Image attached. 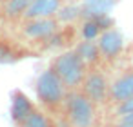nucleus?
I'll list each match as a JSON object with an SVG mask.
<instances>
[{
	"label": "nucleus",
	"mask_w": 133,
	"mask_h": 127,
	"mask_svg": "<svg viewBox=\"0 0 133 127\" xmlns=\"http://www.w3.org/2000/svg\"><path fill=\"white\" fill-rule=\"evenodd\" d=\"M97 107L80 89L68 91L64 102L66 120L71 127H95L97 125Z\"/></svg>",
	"instance_id": "1"
},
{
	"label": "nucleus",
	"mask_w": 133,
	"mask_h": 127,
	"mask_svg": "<svg viewBox=\"0 0 133 127\" xmlns=\"http://www.w3.org/2000/svg\"><path fill=\"white\" fill-rule=\"evenodd\" d=\"M51 69L58 74V78L64 82L68 91L78 89L86 78V73H88V65L75 53V49L62 51L60 55H57L53 64H51Z\"/></svg>",
	"instance_id": "2"
},
{
	"label": "nucleus",
	"mask_w": 133,
	"mask_h": 127,
	"mask_svg": "<svg viewBox=\"0 0 133 127\" xmlns=\"http://www.w3.org/2000/svg\"><path fill=\"white\" fill-rule=\"evenodd\" d=\"M35 91H37V98L40 100V103L44 107H48V109L64 107V102L68 96V87L64 85V82L58 78V74L51 67H48L46 71H42L38 74Z\"/></svg>",
	"instance_id": "3"
},
{
	"label": "nucleus",
	"mask_w": 133,
	"mask_h": 127,
	"mask_svg": "<svg viewBox=\"0 0 133 127\" xmlns=\"http://www.w3.org/2000/svg\"><path fill=\"white\" fill-rule=\"evenodd\" d=\"M60 29V24L55 17L51 18H24L18 27V35L22 40L29 44H44L51 35Z\"/></svg>",
	"instance_id": "4"
},
{
	"label": "nucleus",
	"mask_w": 133,
	"mask_h": 127,
	"mask_svg": "<svg viewBox=\"0 0 133 127\" xmlns=\"http://www.w3.org/2000/svg\"><path fill=\"white\" fill-rule=\"evenodd\" d=\"M80 91L95 105H104L109 102V82H108L106 74L98 69H91L86 73V78L80 85Z\"/></svg>",
	"instance_id": "5"
},
{
	"label": "nucleus",
	"mask_w": 133,
	"mask_h": 127,
	"mask_svg": "<svg viewBox=\"0 0 133 127\" xmlns=\"http://www.w3.org/2000/svg\"><path fill=\"white\" fill-rule=\"evenodd\" d=\"M100 55L106 62H113L120 56V53L124 51V36L118 29L109 27L106 31L100 33V36L97 38Z\"/></svg>",
	"instance_id": "6"
},
{
	"label": "nucleus",
	"mask_w": 133,
	"mask_h": 127,
	"mask_svg": "<svg viewBox=\"0 0 133 127\" xmlns=\"http://www.w3.org/2000/svg\"><path fill=\"white\" fill-rule=\"evenodd\" d=\"M129 98H133V67L124 69L109 84V103L117 105Z\"/></svg>",
	"instance_id": "7"
},
{
	"label": "nucleus",
	"mask_w": 133,
	"mask_h": 127,
	"mask_svg": "<svg viewBox=\"0 0 133 127\" xmlns=\"http://www.w3.org/2000/svg\"><path fill=\"white\" fill-rule=\"evenodd\" d=\"M35 103L31 102V98L22 93V91H15L13 96H11V120L20 125L33 111H35Z\"/></svg>",
	"instance_id": "8"
},
{
	"label": "nucleus",
	"mask_w": 133,
	"mask_h": 127,
	"mask_svg": "<svg viewBox=\"0 0 133 127\" xmlns=\"http://www.w3.org/2000/svg\"><path fill=\"white\" fill-rule=\"evenodd\" d=\"M66 0H31L24 18H51L58 13Z\"/></svg>",
	"instance_id": "9"
},
{
	"label": "nucleus",
	"mask_w": 133,
	"mask_h": 127,
	"mask_svg": "<svg viewBox=\"0 0 133 127\" xmlns=\"http://www.w3.org/2000/svg\"><path fill=\"white\" fill-rule=\"evenodd\" d=\"M29 6L31 0H4V4L0 6V15L8 22H22Z\"/></svg>",
	"instance_id": "10"
},
{
	"label": "nucleus",
	"mask_w": 133,
	"mask_h": 127,
	"mask_svg": "<svg viewBox=\"0 0 133 127\" xmlns=\"http://www.w3.org/2000/svg\"><path fill=\"white\" fill-rule=\"evenodd\" d=\"M24 56H28V51L15 40H8L2 38L0 40V65H9V64H17L18 60H22Z\"/></svg>",
	"instance_id": "11"
},
{
	"label": "nucleus",
	"mask_w": 133,
	"mask_h": 127,
	"mask_svg": "<svg viewBox=\"0 0 133 127\" xmlns=\"http://www.w3.org/2000/svg\"><path fill=\"white\" fill-rule=\"evenodd\" d=\"M115 4L117 0H82V18H97L102 15H109Z\"/></svg>",
	"instance_id": "12"
},
{
	"label": "nucleus",
	"mask_w": 133,
	"mask_h": 127,
	"mask_svg": "<svg viewBox=\"0 0 133 127\" xmlns=\"http://www.w3.org/2000/svg\"><path fill=\"white\" fill-rule=\"evenodd\" d=\"M75 53L84 60V64L89 67L97 65L100 60H102V55H100V49H98V44L97 40H80L75 47Z\"/></svg>",
	"instance_id": "13"
},
{
	"label": "nucleus",
	"mask_w": 133,
	"mask_h": 127,
	"mask_svg": "<svg viewBox=\"0 0 133 127\" xmlns=\"http://www.w3.org/2000/svg\"><path fill=\"white\" fill-rule=\"evenodd\" d=\"M55 18L58 20V24L62 26H69L77 20L82 18V6L77 2H64V6L58 9V13L55 15Z\"/></svg>",
	"instance_id": "14"
},
{
	"label": "nucleus",
	"mask_w": 133,
	"mask_h": 127,
	"mask_svg": "<svg viewBox=\"0 0 133 127\" xmlns=\"http://www.w3.org/2000/svg\"><path fill=\"white\" fill-rule=\"evenodd\" d=\"M102 33V27L95 18H82L78 26V36L80 40H97Z\"/></svg>",
	"instance_id": "15"
},
{
	"label": "nucleus",
	"mask_w": 133,
	"mask_h": 127,
	"mask_svg": "<svg viewBox=\"0 0 133 127\" xmlns=\"http://www.w3.org/2000/svg\"><path fill=\"white\" fill-rule=\"evenodd\" d=\"M18 127H55L53 125V122H51V118L44 113V111H40V109H35Z\"/></svg>",
	"instance_id": "16"
},
{
	"label": "nucleus",
	"mask_w": 133,
	"mask_h": 127,
	"mask_svg": "<svg viewBox=\"0 0 133 127\" xmlns=\"http://www.w3.org/2000/svg\"><path fill=\"white\" fill-rule=\"evenodd\" d=\"M129 113H133V98H129V100L120 102V103L115 105V114H117V118H118V116H124V114H129Z\"/></svg>",
	"instance_id": "17"
},
{
	"label": "nucleus",
	"mask_w": 133,
	"mask_h": 127,
	"mask_svg": "<svg viewBox=\"0 0 133 127\" xmlns=\"http://www.w3.org/2000/svg\"><path fill=\"white\" fill-rule=\"evenodd\" d=\"M117 122H128V123H133V113L129 114H124V116H118Z\"/></svg>",
	"instance_id": "18"
},
{
	"label": "nucleus",
	"mask_w": 133,
	"mask_h": 127,
	"mask_svg": "<svg viewBox=\"0 0 133 127\" xmlns=\"http://www.w3.org/2000/svg\"><path fill=\"white\" fill-rule=\"evenodd\" d=\"M113 127H133V123H128V122H117Z\"/></svg>",
	"instance_id": "19"
},
{
	"label": "nucleus",
	"mask_w": 133,
	"mask_h": 127,
	"mask_svg": "<svg viewBox=\"0 0 133 127\" xmlns=\"http://www.w3.org/2000/svg\"><path fill=\"white\" fill-rule=\"evenodd\" d=\"M2 4H4V0H0V6H2Z\"/></svg>",
	"instance_id": "20"
}]
</instances>
